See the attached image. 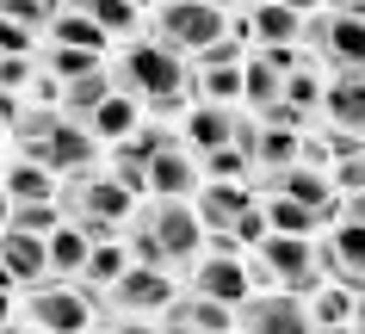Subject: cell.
Instances as JSON below:
<instances>
[{"label":"cell","mask_w":365,"mask_h":334,"mask_svg":"<svg viewBox=\"0 0 365 334\" xmlns=\"http://www.w3.org/2000/svg\"><path fill=\"white\" fill-rule=\"evenodd\" d=\"M112 80L143 105V112H155V118H180V112L192 105V93H198L186 56L168 50L161 38H130L112 56Z\"/></svg>","instance_id":"cell-1"},{"label":"cell","mask_w":365,"mask_h":334,"mask_svg":"<svg viewBox=\"0 0 365 334\" xmlns=\"http://www.w3.org/2000/svg\"><path fill=\"white\" fill-rule=\"evenodd\" d=\"M118 236H124L130 260L168 266L173 278H186V273H192V260L205 254V223H198V211L186 204V198H155V204H143Z\"/></svg>","instance_id":"cell-2"},{"label":"cell","mask_w":365,"mask_h":334,"mask_svg":"<svg viewBox=\"0 0 365 334\" xmlns=\"http://www.w3.org/2000/svg\"><path fill=\"white\" fill-rule=\"evenodd\" d=\"M13 142H19L25 161H43L56 174H75V167L99 161V137L81 118H68L62 105H25L19 124H13Z\"/></svg>","instance_id":"cell-3"},{"label":"cell","mask_w":365,"mask_h":334,"mask_svg":"<svg viewBox=\"0 0 365 334\" xmlns=\"http://www.w3.org/2000/svg\"><path fill=\"white\" fill-rule=\"evenodd\" d=\"M56 204H62V216H68L75 229H87L93 241L118 236V229L136 216V192H130V186H118L112 167H106V174H99V167H75V174H62Z\"/></svg>","instance_id":"cell-4"},{"label":"cell","mask_w":365,"mask_h":334,"mask_svg":"<svg viewBox=\"0 0 365 334\" xmlns=\"http://www.w3.org/2000/svg\"><path fill=\"white\" fill-rule=\"evenodd\" d=\"M19 315L31 328H56V334H75V328H87V322H112L106 291H93L87 278H62V273H43L38 285H25Z\"/></svg>","instance_id":"cell-5"},{"label":"cell","mask_w":365,"mask_h":334,"mask_svg":"<svg viewBox=\"0 0 365 334\" xmlns=\"http://www.w3.org/2000/svg\"><path fill=\"white\" fill-rule=\"evenodd\" d=\"M248 273L254 285H285V291H309L322 266H316V241L309 236H285V229H267V236L248 248Z\"/></svg>","instance_id":"cell-6"},{"label":"cell","mask_w":365,"mask_h":334,"mask_svg":"<svg viewBox=\"0 0 365 334\" xmlns=\"http://www.w3.org/2000/svg\"><path fill=\"white\" fill-rule=\"evenodd\" d=\"M223 31H230V13H223L217 0H161L155 19H149V38H161L168 50H180V56L211 50Z\"/></svg>","instance_id":"cell-7"},{"label":"cell","mask_w":365,"mask_h":334,"mask_svg":"<svg viewBox=\"0 0 365 334\" xmlns=\"http://www.w3.org/2000/svg\"><path fill=\"white\" fill-rule=\"evenodd\" d=\"M304 43L328 75L341 68H365V13H341V6H316L304 19Z\"/></svg>","instance_id":"cell-8"},{"label":"cell","mask_w":365,"mask_h":334,"mask_svg":"<svg viewBox=\"0 0 365 334\" xmlns=\"http://www.w3.org/2000/svg\"><path fill=\"white\" fill-rule=\"evenodd\" d=\"M235 328H248V334H304L309 328V303H304V291H285V285H254L235 303Z\"/></svg>","instance_id":"cell-9"},{"label":"cell","mask_w":365,"mask_h":334,"mask_svg":"<svg viewBox=\"0 0 365 334\" xmlns=\"http://www.w3.org/2000/svg\"><path fill=\"white\" fill-rule=\"evenodd\" d=\"M173 291H180V285H173L168 266L130 260V266L118 273V285H106V310H112V322H118V315H161Z\"/></svg>","instance_id":"cell-10"},{"label":"cell","mask_w":365,"mask_h":334,"mask_svg":"<svg viewBox=\"0 0 365 334\" xmlns=\"http://www.w3.org/2000/svg\"><path fill=\"white\" fill-rule=\"evenodd\" d=\"M316 266H322V278H341V285H353L359 291L365 285V223H334V229H322V241H316Z\"/></svg>","instance_id":"cell-11"},{"label":"cell","mask_w":365,"mask_h":334,"mask_svg":"<svg viewBox=\"0 0 365 334\" xmlns=\"http://www.w3.org/2000/svg\"><path fill=\"white\" fill-rule=\"evenodd\" d=\"M186 285H192V291L223 297V303H242V297L254 291V273H248V260H242V248H235V254H230V248H211V254L192 260Z\"/></svg>","instance_id":"cell-12"},{"label":"cell","mask_w":365,"mask_h":334,"mask_svg":"<svg viewBox=\"0 0 365 334\" xmlns=\"http://www.w3.org/2000/svg\"><path fill=\"white\" fill-rule=\"evenodd\" d=\"M254 179H198V192H192V211L198 223H205V236H223V229H235V216L254 204Z\"/></svg>","instance_id":"cell-13"},{"label":"cell","mask_w":365,"mask_h":334,"mask_svg":"<svg viewBox=\"0 0 365 334\" xmlns=\"http://www.w3.org/2000/svg\"><path fill=\"white\" fill-rule=\"evenodd\" d=\"M168 328H230L235 322V303H223V297H211V291H192V285H180V291L168 297Z\"/></svg>","instance_id":"cell-14"},{"label":"cell","mask_w":365,"mask_h":334,"mask_svg":"<svg viewBox=\"0 0 365 334\" xmlns=\"http://www.w3.org/2000/svg\"><path fill=\"white\" fill-rule=\"evenodd\" d=\"M198 179H205V167H198V155L186 142H173V149H161V155L149 161V192L155 198H192Z\"/></svg>","instance_id":"cell-15"},{"label":"cell","mask_w":365,"mask_h":334,"mask_svg":"<svg viewBox=\"0 0 365 334\" xmlns=\"http://www.w3.org/2000/svg\"><path fill=\"white\" fill-rule=\"evenodd\" d=\"M0 260L13 285H38L50 273V236H31V229H0Z\"/></svg>","instance_id":"cell-16"},{"label":"cell","mask_w":365,"mask_h":334,"mask_svg":"<svg viewBox=\"0 0 365 334\" xmlns=\"http://www.w3.org/2000/svg\"><path fill=\"white\" fill-rule=\"evenodd\" d=\"M322 112H328V124L365 130V68H341V75L322 80Z\"/></svg>","instance_id":"cell-17"},{"label":"cell","mask_w":365,"mask_h":334,"mask_svg":"<svg viewBox=\"0 0 365 334\" xmlns=\"http://www.w3.org/2000/svg\"><path fill=\"white\" fill-rule=\"evenodd\" d=\"M235 118H242V112H230V105L205 99V105H192V112H186L180 137H186V149H192V155H205V149H217V142H235Z\"/></svg>","instance_id":"cell-18"},{"label":"cell","mask_w":365,"mask_h":334,"mask_svg":"<svg viewBox=\"0 0 365 334\" xmlns=\"http://www.w3.org/2000/svg\"><path fill=\"white\" fill-rule=\"evenodd\" d=\"M242 31H248V43H304V13H291L279 0H254Z\"/></svg>","instance_id":"cell-19"},{"label":"cell","mask_w":365,"mask_h":334,"mask_svg":"<svg viewBox=\"0 0 365 334\" xmlns=\"http://www.w3.org/2000/svg\"><path fill=\"white\" fill-rule=\"evenodd\" d=\"M81 124H87V130H93L99 142H118V137H130L136 124H143V105H136V99L124 93V87H112V93L99 99V105H93V112H87Z\"/></svg>","instance_id":"cell-20"},{"label":"cell","mask_w":365,"mask_h":334,"mask_svg":"<svg viewBox=\"0 0 365 334\" xmlns=\"http://www.w3.org/2000/svg\"><path fill=\"white\" fill-rule=\"evenodd\" d=\"M260 118V112H254ZM291 161H304V130H291V124H260V137H254V174H279Z\"/></svg>","instance_id":"cell-21"},{"label":"cell","mask_w":365,"mask_h":334,"mask_svg":"<svg viewBox=\"0 0 365 334\" xmlns=\"http://www.w3.org/2000/svg\"><path fill=\"white\" fill-rule=\"evenodd\" d=\"M304 303H309V328H346L353 322V285H341V278H316Z\"/></svg>","instance_id":"cell-22"},{"label":"cell","mask_w":365,"mask_h":334,"mask_svg":"<svg viewBox=\"0 0 365 334\" xmlns=\"http://www.w3.org/2000/svg\"><path fill=\"white\" fill-rule=\"evenodd\" d=\"M38 62L62 80V87H68V80L93 75V68H106V50H81V43H56V38H43V43H38Z\"/></svg>","instance_id":"cell-23"},{"label":"cell","mask_w":365,"mask_h":334,"mask_svg":"<svg viewBox=\"0 0 365 334\" xmlns=\"http://www.w3.org/2000/svg\"><path fill=\"white\" fill-rule=\"evenodd\" d=\"M0 186H6V198H56L62 192V174H56V167H43V161L13 155V167L0 174Z\"/></svg>","instance_id":"cell-24"},{"label":"cell","mask_w":365,"mask_h":334,"mask_svg":"<svg viewBox=\"0 0 365 334\" xmlns=\"http://www.w3.org/2000/svg\"><path fill=\"white\" fill-rule=\"evenodd\" d=\"M192 87L205 99H217V105H230V99L242 93V62H230V56H192Z\"/></svg>","instance_id":"cell-25"},{"label":"cell","mask_w":365,"mask_h":334,"mask_svg":"<svg viewBox=\"0 0 365 334\" xmlns=\"http://www.w3.org/2000/svg\"><path fill=\"white\" fill-rule=\"evenodd\" d=\"M87 254H93V236H87V229H75V223L62 216L56 229H50V273H62V278H81Z\"/></svg>","instance_id":"cell-26"},{"label":"cell","mask_w":365,"mask_h":334,"mask_svg":"<svg viewBox=\"0 0 365 334\" xmlns=\"http://www.w3.org/2000/svg\"><path fill=\"white\" fill-rule=\"evenodd\" d=\"M260 211H267V223L285 229V236H322V216L309 211V204H297L291 192H260Z\"/></svg>","instance_id":"cell-27"},{"label":"cell","mask_w":365,"mask_h":334,"mask_svg":"<svg viewBox=\"0 0 365 334\" xmlns=\"http://www.w3.org/2000/svg\"><path fill=\"white\" fill-rule=\"evenodd\" d=\"M43 38H56V43H81V50H106L112 43V31L93 19V13H75V6H62L56 19H50V31Z\"/></svg>","instance_id":"cell-28"},{"label":"cell","mask_w":365,"mask_h":334,"mask_svg":"<svg viewBox=\"0 0 365 334\" xmlns=\"http://www.w3.org/2000/svg\"><path fill=\"white\" fill-rule=\"evenodd\" d=\"M130 266V248H124V236H106L93 241V254H87V266H81V278L93 285V291H106V285H118V273Z\"/></svg>","instance_id":"cell-29"},{"label":"cell","mask_w":365,"mask_h":334,"mask_svg":"<svg viewBox=\"0 0 365 334\" xmlns=\"http://www.w3.org/2000/svg\"><path fill=\"white\" fill-rule=\"evenodd\" d=\"M75 13H93L112 38H136V25H143V6L136 0H68Z\"/></svg>","instance_id":"cell-30"},{"label":"cell","mask_w":365,"mask_h":334,"mask_svg":"<svg viewBox=\"0 0 365 334\" xmlns=\"http://www.w3.org/2000/svg\"><path fill=\"white\" fill-rule=\"evenodd\" d=\"M62 223V204L56 198H13V211H6V223L0 229H31V236H50Z\"/></svg>","instance_id":"cell-31"},{"label":"cell","mask_w":365,"mask_h":334,"mask_svg":"<svg viewBox=\"0 0 365 334\" xmlns=\"http://www.w3.org/2000/svg\"><path fill=\"white\" fill-rule=\"evenodd\" d=\"M198 167H205V179H254V155L242 149V142H217V149H205Z\"/></svg>","instance_id":"cell-32"},{"label":"cell","mask_w":365,"mask_h":334,"mask_svg":"<svg viewBox=\"0 0 365 334\" xmlns=\"http://www.w3.org/2000/svg\"><path fill=\"white\" fill-rule=\"evenodd\" d=\"M173 142H186V137H168V124H136L130 137H118L112 149L118 155H136V161H155L161 149H173Z\"/></svg>","instance_id":"cell-33"},{"label":"cell","mask_w":365,"mask_h":334,"mask_svg":"<svg viewBox=\"0 0 365 334\" xmlns=\"http://www.w3.org/2000/svg\"><path fill=\"white\" fill-rule=\"evenodd\" d=\"M285 99L297 105V112H316V99H322V80H316V62H304V68H291V75H285Z\"/></svg>","instance_id":"cell-34"},{"label":"cell","mask_w":365,"mask_h":334,"mask_svg":"<svg viewBox=\"0 0 365 334\" xmlns=\"http://www.w3.org/2000/svg\"><path fill=\"white\" fill-rule=\"evenodd\" d=\"M38 43H43V31H31V25L0 13V56H38Z\"/></svg>","instance_id":"cell-35"},{"label":"cell","mask_w":365,"mask_h":334,"mask_svg":"<svg viewBox=\"0 0 365 334\" xmlns=\"http://www.w3.org/2000/svg\"><path fill=\"white\" fill-rule=\"evenodd\" d=\"M31 80H38V56H0V87L19 93V87H31Z\"/></svg>","instance_id":"cell-36"},{"label":"cell","mask_w":365,"mask_h":334,"mask_svg":"<svg viewBox=\"0 0 365 334\" xmlns=\"http://www.w3.org/2000/svg\"><path fill=\"white\" fill-rule=\"evenodd\" d=\"M112 174H118V186H130V192H149V161L118 155V149H112Z\"/></svg>","instance_id":"cell-37"},{"label":"cell","mask_w":365,"mask_h":334,"mask_svg":"<svg viewBox=\"0 0 365 334\" xmlns=\"http://www.w3.org/2000/svg\"><path fill=\"white\" fill-rule=\"evenodd\" d=\"M328 179H334L341 192H365V149H359V155H346V161H334Z\"/></svg>","instance_id":"cell-38"},{"label":"cell","mask_w":365,"mask_h":334,"mask_svg":"<svg viewBox=\"0 0 365 334\" xmlns=\"http://www.w3.org/2000/svg\"><path fill=\"white\" fill-rule=\"evenodd\" d=\"M267 229H272V223H267V211H260V198H254L248 211L235 216V241H242V248H254V241L267 236Z\"/></svg>","instance_id":"cell-39"},{"label":"cell","mask_w":365,"mask_h":334,"mask_svg":"<svg viewBox=\"0 0 365 334\" xmlns=\"http://www.w3.org/2000/svg\"><path fill=\"white\" fill-rule=\"evenodd\" d=\"M260 124H291V130H304V124H309V112H297V105H291V99L279 93L272 105H260Z\"/></svg>","instance_id":"cell-40"},{"label":"cell","mask_w":365,"mask_h":334,"mask_svg":"<svg viewBox=\"0 0 365 334\" xmlns=\"http://www.w3.org/2000/svg\"><path fill=\"white\" fill-rule=\"evenodd\" d=\"M19 93H13V87H0V124H6V137H13V124H19Z\"/></svg>","instance_id":"cell-41"},{"label":"cell","mask_w":365,"mask_h":334,"mask_svg":"<svg viewBox=\"0 0 365 334\" xmlns=\"http://www.w3.org/2000/svg\"><path fill=\"white\" fill-rule=\"evenodd\" d=\"M341 216H346V223H365V192H346V204H341Z\"/></svg>","instance_id":"cell-42"},{"label":"cell","mask_w":365,"mask_h":334,"mask_svg":"<svg viewBox=\"0 0 365 334\" xmlns=\"http://www.w3.org/2000/svg\"><path fill=\"white\" fill-rule=\"evenodd\" d=\"M346 328H365V285L353 291V322H346Z\"/></svg>","instance_id":"cell-43"},{"label":"cell","mask_w":365,"mask_h":334,"mask_svg":"<svg viewBox=\"0 0 365 334\" xmlns=\"http://www.w3.org/2000/svg\"><path fill=\"white\" fill-rule=\"evenodd\" d=\"M279 6H291V13H304V19H309V13H316L322 0H279Z\"/></svg>","instance_id":"cell-44"},{"label":"cell","mask_w":365,"mask_h":334,"mask_svg":"<svg viewBox=\"0 0 365 334\" xmlns=\"http://www.w3.org/2000/svg\"><path fill=\"white\" fill-rule=\"evenodd\" d=\"M0 322H13V291L0 285Z\"/></svg>","instance_id":"cell-45"},{"label":"cell","mask_w":365,"mask_h":334,"mask_svg":"<svg viewBox=\"0 0 365 334\" xmlns=\"http://www.w3.org/2000/svg\"><path fill=\"white\" fill-rule=\"evenodd\" d=\"M322 6H341V13H365V0H322Z\"/></svg>","instance_id":"cell-46"},{"label":"cell","mask_w":365,"mask_h":334,"mask_svg":"<svg viewBox=\"0 0 365 334\" xmlns=\"http://www.w3.org/2000/svg\"><path fill=\"white\" fill-rule=\"evenodd\" d=\"M6 211H13V198H6V186H0V223H6Z\"/></svg>","instance_id":"cell-47"},{"label":"cell","mask_w":365,"mask_h":334,"mask_svg":"<svg viewBox=\"0 0 365 334\" xmlns=\"http://www.w3.org/2000/svg\"><path fill=\"white\" fill-rule=\"evenodd\" d=\"M0 285H6V291H13V273H6V260H0Z\"/></svg>","instance_id":"cell-48"},{"label":"cell","mask_w":365,"mask_h":334,"mask_svg":"<svg viewBox=\"0 0 365 334\" xmlns=\"http://www.w3.org/2000/svg\"><path fill=\"white\" fill-rule=\"evenodd\" d=\"M136 6H149V0H136Z\"/></svg>","instance_id":"cell-49"},{"label":"cell","mask_w":365,"mask_h":334,"mask_svg":"<svg viewBox=\"0 0 365 334\" xmlns=\"http://www.w3.org/2000/svg\"><path fill=\"white\" fill-rule=\"evenodd\" d=\"M0 137H6V124H0Z\"/></svg>","instance_id":"cell-50"},{"label":"cell","mask_w":365,"mask_h":334,"mask_svg":"<svg viewBox=\"0 0 365 334\" xmlns=\"http://www.w3.org/2000/svg\"><path fill=\"white\" fill-rule=\"evenodd\" d=\"M217 6H230V0H217Z\"/></svg>","instance_id":"cell-51"}]
</instances>
